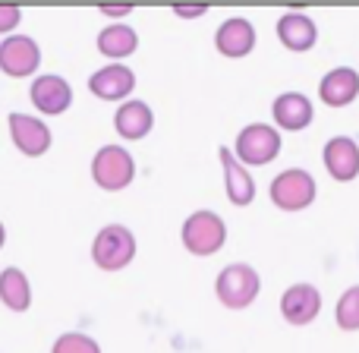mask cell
<instances>
[{
	"label": "cell",
	"mask_w": 359,
	"mask_h": 353,
	"mask_svg": "<svg viewBox=\"0 0 359 353\" xmlns=\"http://www.w3.org/2000/svg\"><path fill=\"white\" fill-rule=\"evenodd\" d=\"M262 293V278L252 265L246 262H233V265L221 268L215 278V297L227 309H246L259 300Z\"/></svg>",
	"instance_id": "1"
},
{
	"label": "cell",
	"mask_w": 359,
	"mask_h": 353,
	"mask_svg": "<svg viewBox=\"0 0 359 353\" xmlns=\"http://www.w3.org/2000/svg\"><path fill=\"white\" fill-rule=\"evenodd\" d=\"M180 240H183L186 253H192V255H215L227 243V224H224V218L217 211L198 208L183 221Z\"/></svg>",
	"instance_id": "2"
},
{
	"label": "cell",
	"mask_w": 359,
	"mask_h": 353,
	"mask_svg": "<svg viewBox=\"0 0 359 353\" xmlns=\"http://www.w3.org/2000/svg\"><path fill=\"white\" fill-rule=\"evenodd\" d=\"M136 259V234L126 224H107L92 240V262L101 272H123Z\"/></svg>",
	"instance_id": "3"
},
{
	"label": "cell",
	"mask_w": 359,
	"mask_h": 353,
	"mask_svg": "<svg viewBox=\"0 0 359 353\" xmlns=\"http://www.w3.org/2000/svg\"><path fill=\"white\" fill-rule=\"evenodd\" d=\"M92 180L104 192L126 189L136 180V158L123 145H101L92 158Z\"/></svg>",
	"instance_id": "4"
},
{
	"label": "cell",
	"mask_w": 359,
	"mask_h": 353,
	"mask_svg": "<svg viewBox=\"0 0 359 353\" xmlns=\"http://www.w3.org/2000/svg\"><path fill=\"white\" fill-rule=\"evenodd\" d=\"M268 196H271L274 208H280V211H306L312 202H316L318 186H316V177H312L309 171L287 168L271 180Z\"/></svg>",
	"instance_id": "5"
},
{
	"label": "cell",
	"mask_w": 359,
	"mask_h": 353,
	"mask_svg": "<svg viewBox=\"0 0 359 353\" xmlns=\"http://www.w3.org/2000/svg\"><path fill=\"white\" fill-rule=\"evenodd\" d=\"M233 155L246 168H265L280 155V130L268 124H249L240 130Z\"/></svg>",
	"instance_id": "6"
},
{
	"label": "cell",
	"mask_w": 359,
	"mask_h": 353,
	"mask_svg": "<svg viewBox=\"0 0 359 353\" xmlns=\"http://www.w3.org/2000/svg\"><path fill=\"white\" fill-rule=\"evenodd\" d=\"M41 67V48L29 35H10L0 41V73L10 79H25Z\"/></svg>",
	"instance_id": "7"
},
{
	"label": "cell",
	"mask_w": 359,
	"mask_h": 353,
	"mask_svg": "<svg viewBox=\"0 0 359 353\" xmlns=\"http://www.w3.org/2000/svg\"><path fill=\"white\" fill-rule=\"evenodd\" d=\"M29 101L44 117H60V114H67L69 105H73V86L57 73L35 76L32 88H29Z\"/></svg>",
	"instance_id": "8"
},
{
	"label": "cell",
	"mask_w": 359,
	"mask_h": 353,
	"mask_svg": "<svg viewBox=\"0 0 359 353\" xmlns=\"http://www.w3.org/2000/svg\"><path fill=\"white\" fill-rule=\"evenodd\" d=\"M6 124H10L13 145H16V152H22L25 158H41L44 152L50 149V142H54V136H50V126L44 124V120L32 117V114L13 111L10 117H6Z\"/></svg>",
	"instance_id": "9"
},
{
	"label": "cell",
	"mask_w": 359,
	"mask_h": 353,
	"mask_svg": "<svg viewBox=\"0 0 359 353\" xmlns=\"http://www.w3.org/2000/svg\"><path fill=\"white\" fill-rule=\"evenodd\" d=\"M318 312H322V291L316 284L299 281V284H290L280 293V316H284V322L303 328V325L316 322Z\"/></svg>",
	"instance_id": "10"
},
{
	"label": "cell",
	"mask_w": 359,
	"mask_h": 353,
	"mask_svg": "<svg viewBox=\"0 0 359 353\" xmlns=\"http://www.w3.org/2000/svg\"><path fill=\"white\" fill-rule=\"evenodd\" d=\"M88 92L101 101H130V95L136 92V73L126 63H107V67L95 69L88 76Z\"/></svg>",
	"instance_id": "11"
},
{
	"label": "cell",
	"mask_w": 359,
	"mask_h": 353,
	"mask_svg": "<svg viewBox=\"0 0 359 353\" xmlns=\"http://www.w3.org/2000/svg\"><path fill=\"white\" fill-rule=\"evenodd\" d=\"M325 171L337 180V183H350L359 177V142L353 136H334L325 142L322 152Z\"/></svg>",
	"instance_id": "12"
},
{
	"label": "cell",
	"mask_w": 359,
	"mask_h": 353,
	"mask_svg": "<svg viewBox=\"0 0 359 353\" xmlns=\"http://www.w3.org/2000/svg\"><path fill=\"white\" fill-rule=\"evenodd\" d=\"M215 48L221 57H230V60H240V57L252 54L255 48V25L243 16H230L217 25L215 32Z\"/></svg>",
	"instance_id": "13"
},
{
	"label": "cell",
	"mask_w": 359,
	"mask_h": 353,
	"mask_svg": "<svg viewBox=\"0 0 359 353\" xmlns=\"http://www.w3.org/2000/svg\"><path fill=\"white\" fill-rule=\"evenodd\" d=\"M217 158H221V168H224V189H227V199L236 205V208H246L249 202H255V180L249 174L246 164L236 161L233 149L221 145L217 149Z\"/></svg>",
	"instance_id": "14"
},
{
	"label": "cell",
	"mask_w": 359,
	"mask_h": 353,
	"mask_svg": "<svg viewBox=\"0 0 359 353\" xmlns=\"http://www.w3.org/2000/svg\"><path fill=\"white\" fill-rule=\"evenodd\" d=\"M271 117L278 130L299 133L316 120V107H312V101L303 92H280L271 105Z\"/></svg>",
	"instance_id": "15"
},
{
	"label": "cell",
	"mask_w": 359,
	"mask_h": 353,
	"mask_svg": "<svg viewBox=\"0 0 359 353\" xmlns=\"http://www.w3.org/2000/svg\"><path fill=\"white\" fill-rule=\"evenodd\" d=\"M114 130L126 142H139V139H145L155 130V111L149 107V101H139V98L123 101L117 107V114H114Z\"/></svg>",
	"instance_id": "16"
},
{
	"label": "cell",
	"mask_w": 359,
	"mask_h": 353,
	"mask_svg": "<svg viewBox=\"0 0 359 353\" xmlns=\"http://www.w3.org/2000/svg\"><path fill=\"white\" fill-rule=\"evenodd\" d=\"M278 41L284 44L287 51H293V54H303V51H312L318 41V25L312 16H306V13L293 10V13H284V16L278 19Z\"/></svg>",
	"instance_id": "17"
},
{
	"label": "cell",
	"mask_w": 359,
	"mask_h": 353,
	"mask_svg": "<svg viewBox=\"0 0 359 353\" xmlns=\"http://www.w3.org/2000/svg\"><path fill=\"white\" fill-rule=\"evenodd\" d=\"M318 98L328 107H347L359 98V73L353 67H334L318 82Z\"/></svg>",
	"instance_id": "18"
},
{
	"label": "cell",
	"mask_w": 359,
	"mask_h": 353,
	"mask_svg": "<svg viewBox=\"0 0 359 353\" xmlns=\"http://www.w3.org/2000/svg\"><path fill=\"white\" fill-rule=\"evenodd\" d=\"M98 54H104L111 63H123L126 57H133L139 51V35L133 25L126 22H111L98 32Z\"/></svg>",
	"instance_id": "19"
},
{
	"label": "cell",
	"mask_w": 359,
	"mask_h": 353,
	"mask_svg": "<svg viewBox=\"0 0 359 353\" xmlns=\"http://www.w3.org/2000/svg\"><path fill=\"white\" fill-rule=\"evenodd\" d=\"M0 303L10 312H29L32 306V284L29 274L16 265H6L0 272Z\"/></svg>",
	"instance_id": "20"
},
{
	"label": "cell",
	"mask_w": 359,
	"mask_h": 353,
	"mask_svg": "<svg viewBox=\"0 0 359 353\" xmlns=\"http://www.w3.org/2000/svg\"><path fill=\"white\" fill-rule=\"evenodd\" d=\"M334 322L341 331H359V284L347 287L334 306Z\"/></svg>",
	"instance_id": "21"
},
{
	"label": "cell",
	"mask_w": 359,
	"mask_h": 353,
	"mask_svg": "<svg viewBox=\"0 0 359 353\" xmlns=\"http://www.w3.org/2000/svg\"><path fill=\"white\" fill-rule=\"evenodd\" d=\"M50 353H101V344L86 331H67L54 341Z\"/></svg>",
	"instance_id": "22"
},
{
	"label": "cell",
	"mask_w": 359,
	"mask_h": 353,
	"mask_svg": "<svg viewBox=\"0 0 359 353\" xmlns=\"http://www.w3.org/2000/svg\"><path fill=\"white\" fill-rule=\"evenodd\" d=\"M22 22V6L16 4H0V35L10 38L16 35V25Z\"/></svg>",
	"instance_id": "23"
},
{
	"label": "cell",
	"mask_w": 359,
	"mask_h": 353,
	"mask_svg": "<svg viewBox=\"0 0 359 353\" xmlns=\"http://www.w3.org/2000/svg\"><path fill=\"white\" fill-rule=\"evenodd\" d=\"M101 16H107V19H117V22H123L126 16L133 13V6H101Z\"/></svg>",
	"instance_id": "24"
},
{
	"label": "cell",
	"mask_w": 359,
	"mask_h": 353,
	"mask_svg": "<svg viewBox=\"0 0 359 353\" xmlns=\"http://www.w3.org/2000/svg\"><path fill=\"white\" fill-rule=\"evenodd\" d=\"M208 13V6H174V16L180 19H198Z\"/></svg>",
	"instance_id": "25"
},
{
	"label": "cell",
	"mask_w": 359,
	"mask_h": 353,
	"mask_svg": "<svg viewBox=\"0 0 359 353\" xmlns=\"http://www.w3.org/2000/svg\"><path fill=\"white\" fill-rule=\"evenodd\" d=\"M4 243H6V227H4V221H0V249H4Z\"/></svg>",
	"instance_id": "26"
}]
</instances>
